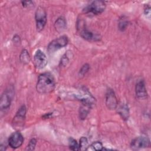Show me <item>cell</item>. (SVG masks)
<instances>
[{
  "instance_id": "cell-11",
  "label": "cell",
  "mask_w": 151,
  "mask_h": 151,
  "mask_svg": "<svg viewBox=\"0 0 151 151\" xmlns=\"http://www.w3.org/2000/svg\"><path fill=\"white\" fill-rule=\"evenodd\" d=\"M135 93L136 96L140 99H145L147 97V93L144 81H139L135 86Z\"/></svg>"
},
{
  "instance_id": "cell-8",
  "label": "cell",
  "mask_w": 151,
  "mask_h": 151,
  "mask_svg": "<svg viewBox=\"0 0 151 151\" xmlns=\"http://www.w3.org/2000/svg\"><path fill=\"white\" fill-rule=\"evenodd\" d=\"M23 142V136L19 132H15L12 133L8 139V145L13 149L19 147L22 145Z\"/></svg>"
},
{
  "instance_id": "cell-9",
  "label": "cell",
  "mask_w": 151,
  "mask_h": 151,
  "mask_svg": "<svg viewBox=\"0 0 151 151\" xmlns=\"http://www.w3.org/2000/svg\"><path fill=\"white\" fill-rule=\"evenodd\" d=\"M106 104L110 110L116 109L118 106V102L114 91L109 89L106 94Z\"/></svg>"
},
{
  "instance_id": "cell-12",
  "label": "cell",
  "mask_w": 151,
  "mask_h": 151,
  "mask_svg": "<svg viewBox=\"0 0 151 151\" xmlns=\"http://www.w3.org/2000/svg\"><path fill=\"white\" fill-rule=\"evenodd\" d=\"M117 108V113L124 120H127L129 117V109L128 105L122 103L119 105ZM116 108V109H117Z\"/></svg>"
},
{
  "instance_id": "cell-4",
  "label": "cell",
  "mask_w": 151,
  "mask_h": 151,
  "mask_svg": "<svg viewBox=\"0 0 151 151\" xmlns=\"http://www.w3.org/2000/svg\"><path fill=\"white\" fill-rule=\"evenodd\" d=\"M105 8L106 4L104 1H94L85 8V12L93 15H98L102 13Z\"/></svg>"
},
{
  "instance_id": "cell-7",
  "label": "cell",
  "mask_w": 151,
  "mask_h": 151,
  "mask_svg": "<svg viewBox=\"0 0 151 151\" xmlns=\"http://www.w3.org/2000/svg\"><path fill=\"white\" fill-rule=\"evenodd\" d=\"M12 95V90L10 89L6 90L3 93L0 100V108L1 111H5L10 107Z\"/></svg>"
},
{
  "instance_id": "cell-2",
  "label": "cell",
  "mask_w": 151,
  "mask_h": 151,
  "mask_svg": "<svg viewBox=\"0 0 151 151\" xmlns=\"http://www.w3.org/2000/svg\"><path fill=\"white\" fill-rule=\"evenodd\" d=\"M35 19L36 22V28L38 31H42L47 22V14L44 8L38 6L35 11Z\"/></svg>"
},
{
  "instance_id": "cell-24",
  "label": "cell",
  "mask_w": 151,
  "mask_h": 151,
  "mask_svg": "<svg viewBox=\"0 0 151 151\" xmlns=\"http://www.w3.org/2000/svg\"><path fill=\"white\" fill-rule=\"evenodd\" d=\"M144 12H145V14L146 15V17H148L149 18L150 15V6H146L145 8Z\"/></svg>"
},
{
  "instance_id": "cell-25",
  "label": "cell",
  "mask_w": 151,
  "mask_h": 151,
  "mask_svg": "<svg viewBox=\"0 0 151 151\" xmlns=\"http://www.w3.org/2000/svg\"><path fill=\"white\" fill-rule=\"evenodd\" d=\"M13 40H14V41L15 43H17V42H19V37L18 36L17 37V35H15L14 37Z\"/></svg>"
},
{
  "instance_id": "cell-15",
  "label": "cell",
  "mask_w": 151,
  "mask_h": 151,
  "mask_svg": "<svg viewBox=\"0 0 151 151\" xmlns=\"http://www.w3.org/2000/svg\"><path fill=\"white\" fill-rule=\"evenodd\" d=\"M91 107V106L89 104L82 103V106L80 107L79 111L80 117L81 119H85L86 118Z\"/></svg>"
},
{
  "instance_id": "cell-3",
  "label": "cell",
  "mask_w": 151,
  "mask_h": 151,
  "mask_svg": "<svg viewBox=\"0 0 151 151\" xmlns=\"http://www.w3.org/2000/svg\"><path fill=\"white\" fill-rule=\"evenodd\" d=\"M68 42V37L66 35H62L51 41L47 47V50L50 52H54L66 46Z\"/></svg>"
},
{
  "instance_id": "cell-22",
  "label": "cell",
  "mask_w": 151,
  "mask_h": 151,
  "mask_svg": "<svg viewBox=\"0 0 151 151\" xmlns=\"http://www.w3.org/2000/svg\"><path fill=\"white\" fill-rule=\"evenodd\" d=\"M89 68H90L89 65H88V64H84V65L82 66V67H81V69L80 70V72H79V73H80V74L81 75L84 76V75L86 74V73L88 71Z\"/></svg>"
},
{
  "instance_id": "cell-16",
  "label": "cell",
  "mask_w": 151,
  "mask_h": 151,
  "mask_svg": "<svg viewBox=\"0 0 151 151\" xmlns=\"http://www.w3.org/2000/svg\"><path fill=\"white\" fill-rule=\"evenodd\" d=\"M103 146L100 142L97 141L88 146L86 150H103Z\"/></svg>"
},
{
  "instance_id": "cell-19",
  "label": "cell",
  "mask_w": 151,
  "mask_h": 151,
  "mask_svg": "<svg viewBox=\"0 0 151 151\" xmlns=\"http://www.w3.org/2000/svg\"><path fill=\"white\" fill-rule=\"evenodd\" d=\"M88 143L87 139L84 136L81 137L80 139V142H79L80 150H86L88 146Z\"/></svg>"
},
{
  "instance_id": "cell-17",
  "label": "cell",
  "mask_w": 151,
  "mask_h": 151,
  "mask_svg": "<svg viewBox=\"0 0 151 151\" xmlns=\"http://www.w3.org/2000/svg\"><path fill=\"white\" fill-rule=\"evenodd\" d=\"M20 61L24 64H28L30 61V57L26 50H23L19 56Z\"/></svg>"
},
{
  "instance_id": "cell-20",
  "label": "cell",
  "mask_w": 151,
  "mask_h": 151,
  "mask_svg": "<svg viewBox=\"0 0 151 151\" xmlns=\"http://www.w3.org/2000/svg\"><path fill=\"white\" fill-rule=\"evenodd\" d=\"M127 25H128L127 20L126 18H124V17H122V18H121L120 19L119 22V28L120 30L124 31V29H126Z\"/></svg>"
},
{
  "instance_id": "cell-14",
  "label": "cell",
  "mask_w": 151,
  "mask_h": 151,
  "mask_svg": "<svg viewBox=\"0 0 151 151\" xmlns=\"http://www.w3.org/2000/svg\"><path fill=\"white\" fill-rule=\"evenodd\" d=\"M80 35L83 39L87 41L94 40L95 38H96L95 35L86 28L82 29L80 32Z\"/></svg>"
},
{
  "instance_id": "cell-21",
  "label": "cell",
  "mask_w": 151,
  "mask_h": 151,
  "mask_svg": "<svg viewBox=\"0 0 151 151\" xmlns=\"http://www.w3.org/2000/svg\"><path fill=\"white\" fill-rule=\"evenodd\" d=\"M37 144V140L35 138H32L30 140L29 142L27 147H26V150H33L35 149V146Z\"/></svg>"
},
{
  "instance_id": "cell-5",
  "label": "cell",
  "mask_w": 151,
  "mask_h": 151,
  "mask_svg": "<svg viewBox=\"0 0 151 151\" xmlns=\"http://www.w3.org/2000/svg\"><path fill=\"white\" fill-rule=\"evenodd\" d=\"M150 146L149 139L145 136H139L134 139L131 143L130 147L132 150H136L147 147Z\"/></svg>"
},
{
  "instance_id": "cell-6",
  "label": "cell",
  "mask_w": 151,
  "mask_h": 151,
  "mask_svg": "<svg viewBox=\"0 0 151 151\" xmlns=\"http://www.w3.org/2000/svg\"><path fill=\"white\" fill-rule=\"evenodd\" d=\"M34 63L38 69L44 68L47 64L48 60L45 54L40 50H37L34 55Z\"/></svg>"
},
{
  "instance_id": "cell-1",
  "label": "cell",
  "mask_w": 151,
  "mask_h": 151,
  "mask_svg": "<svg viewBox=\"0 0 151 151\" xmlns=\"http://www.w3.org/2000/svg\"><path fill=\"white\" fill-rule=\"evenodd\" d=\"M55 86V81L53 76L50 73L41 74L38 78L36 88L41 94H47L52 92Z\"/></svg>"
},
{
  "instance_id": "cell-18",
  "label": "cell",
  "mask_w": 151,
  "mask_h": 151,
  "mask_svg": "<svg viewBox=\"0 0 151 151\" xmlns=\"http://www.w3.org/2000/svg\"><path fill=\"white\" fill-rule=\"evenodd\" d=\"M68 146L71 150H79V144L77 142L76 140L72 137H70L68 139Z\"/></svg>"
},
{
  "instance_id": "cell-23",
  "label": "cell",
  "mask_w": 151,
  "mask_h": 151,
  "mask_svg": "<svg viewBox=\"0 0 151 151\" xmlns=\"http://www.w3.org/2000/svg\"><path fill=\"white\" fill-rule=\"evenodd\" d=\"M68 61H69V59H68V58L67 57V55H66V54H65L63 56V57H62V58H61V64H62L63 65L65 66V65H66L67 64V63H68Z\"/></svg>"
},
{
  "instance_id": "cell-10",
  "label": "cell",
  "mask_w": 151,
  "mask_h": 151,
  "mask_svg": "<svg viewBox=\"0 0 151 151\" xmlns=\"http://www.w3.org/2000/svg\"><path fill=\"white\" fill-rule=\"evenodd\" d=\"M26 115V107L24 105L21 106L17 112L16 113L15 116L14 117L12 123L14 126H22L24 122V120Z\"/></svg>"
},
{
  "instance_id": "cell-13",
  "label": "cell",
  "mask_w": 151,
  "mask_h": 151,
  "mask_svg": "<svg viewBox=\"0 0 151 151\" xmlns=\"http://www.w3.org/2000/svg\"><path fill=\"white\" fill-rule=\"evenodd\" d=\"M67 26V22L65 19L63 17H60L57 19L55 22L54 27L57 31L60 32L65 30Z\"/></svg>"
}]
</instances>
